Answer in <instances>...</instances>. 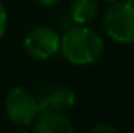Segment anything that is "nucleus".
<instances>
[{
  "instance_id": "f257e3e1",
  "label": "nucleus",
  "mask_w": 134,
  "mask_h": 133,
  "mask_svg": "<svg viewBox=\"0 0 134 133\" xmlns=\"http://www.w3.org/2000/svg\"><path fill=\"white\" fill-rule=\"evenodd\" d=\"M59 50L73 66H91L104 53L103 38L86 25H75L61 36Z\"/></svg>"
},
{
  "instance_id": "f03ea898",
  "label": "nucleus",
  "mask_w": 134,
  "mask_h": 133,
  "mask_svg": "<svg viewBox=\"0 0 134 133\" xmlns=\"http://www.w3.org/2000/svg\"><path fill=\"white\" fill-rule=\"evenodd\" d=\"M103 30L112 41L134 44V5L130 2H112L103 14Z\"/></svg>"
},
{
  "instance_id": "7ed1b4c3",
  "label": "nucleus",
  "mask_w": 134,
  "mask_h": 133,
  "mask_svg": "<svg viewBox=\"0 0 134 133\" xmlns=\"http://www.w3.org/2000/svg\"><path fill=\"white\" fill-rule=\"evenodd\" d=\"M5 111L9 121L16 125H31L39 114L37 99L24 88H13L5 99Z\"/></svg>"
},
{
  "instance_id": "20e7f679",
  "label": "nucleus",
  "mask_w": 134,
  "mask_h": 133,
  "mask_svg": "<svg viewBox=\"0 0 134 133\" xmlns=\"http://www.w3.org/2000/svg\"><path fill=\"white\" fill-rule=\"evenodd\" d=\"M61 36L52 27H36L24 39V50L34 60H50L59 52Z\"/></svg>"
},
{
  "instance_id": "39448f33",
  "label": "nucleus",
  "mask_w": 134,
  "mask_h": 133,
  "mask_svg": "<svg viewBox=\"0 0 134 133\" xmlns=\"http://www.w3.org/2000/svg\"><path fill=\"white\" fill-rule=\"evenodd\" d=\"M76 103L75 91L69 86H58L47 91L41 99H37L39 113L55 111V113H66L72 110Z\"/></svg>"
},
{
  "instance_id": "423d86ee",
  "label": "nucleus",
  "mask_w": 134,
  "mask_h": 133,
  "mask_svg": "<svg viewBox=\"0 0 134 133\" xmlns=\"http://www.w3.org/2000/svg\"><path fill=\"white\" fill-rule=\"evenodd\" d=\"M33 129L36 133H72L75 130L70 119L64 116V113L55 111L39 113L33 122Z\"/></svg>"
},
{
  "instance_id": "0eeeda50",
  "label": "nucleus",
  "mask_w": 134,
  "mask_h": 133,
  "mask_svg": "<svg viewBox=\"0 0 134 133\" xmlns=\"http://www.w3.org/2000/svg\"><path fill=\"white\" fill-rule=\"evenodd\" d=\"M98 13V0H73L70 5V21L75 25H87Z\"/></svg>"
},
{
  "instance_id": "6e6552de",
  "label": "nucleus",
  "mask_w": 134,
  "mask_h": 133,
  "mask_svg": "<svg viewBox=\"0 0 134 133\" xmlns=\"http://www.w3.org/2000/svg\"><path fill=\"white\" fill-rule=\"evenodd\" d=\"M6 28H8V11L5 5L0 2V39L6 33Z\"/></svg>"
},
{
  "instance_id": "1a4fd4ad",
  "label": "nucleus",
  "mask_w": 134,
  "mask_h": 133,
  "mask_svg": "<svg viewBox=\"0 0 134 133\" xmlns=\"http://www.w3.org/2000/svg\"><path fill=\"white\" fill-rule=\"evenodd\" d=\"M89 132L91 133H117L119 130H117V127L109 125V124H97V125L91 127Z\"/></svg>"
},
{
  "instance_id": "9d476101",
  "label": "nucleus",
  "mask_w": 134,
  "mask_h": 133,
  "mask_svg": "<svg viewBox=\"0 0 134 133\" xmlns=\"http://www.w3.org/2000/svg\"><path fill=\"white\" fill-rule=\"evenodd\" d=\"M34 2L39 3V5H42V6H52V5L58 3L59 0H34Z\"/></svg>"
},
{
  "instance_id": "9b49d317",
  "label": "nucleus",
  "mask_w": 134,
  "mask_h": 133,
  "mask_svg": "<svg viewBox=\"0 0 134 133\" xmlns=\"http://www.w3.org/2000/svg\"><path fill=\"white\" fill-rule=\"evenodd\" d=\"M101 2H108V3H112V2H117V0H101Z\"/></svg>"
},
{
  "instance_id": "f8f14e48",
  "label": "nucleus",
  "mask_w": 134,
  "mask_h": 133,
  "mask_svg": "<svg viewBox=\"0 0 134 133\" xmlns=\"http://www.w3.org/2000/svg\"><path fill=\"white\" fill-rule=\"evenodd\" d=\"M126 2H130V3H133L134 5V0H126Z\"/></svg>"
}]
</instances>
